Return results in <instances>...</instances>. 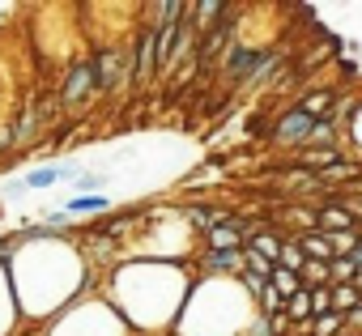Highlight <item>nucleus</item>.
Here are the masks:
<instances>
[{
  "instance_id": "nucleus-1",
  "label": "nucleus",
  "mask_w": 362,
  "mask_h": 336,
  "mask_svg": "<svg viewBox=\"0 0 362 336\" xmlns=\"http://www.w3.org/2000/svg\"><path fill=\"white\" fill-rule=\"evenodd\" d=\"M5 272H9V289H13L22 323H52L60 311H69L77 298L94 294L98 285V272L90 268L73 234L13 243Z\"/></svg>"
},
{
  "instance_id": "nucleus-2",
  "label": "nucleus",
  "mask_w": 362,
  "mask_h": 336,
  "mask_svg": "<svg viewBox=\"0 0 362 336\" xmlns=\"http://www.w3.org/2000/svg\"><path fill=\"white\" fill-rule=\"evenodd\" d=\"M197 285V268L188 260L162 256H124L115 268L103 272L98 294L124 319L132 336H175L184 302Z\"/></svg>"
},
{
  "instance_id": "nucleus-3",
  "label": "nucleus",
  "mask_w": 362,
  "mask_h": 336,
  "mask_svg": "<svg viewBox=\"0 0 362 336\" xmlns=\"http://www.w3.org/2000/svg\"><path fill=\"white\" fill-rule=\"evenodd\" d=\"M43 336H132V332H128L124 319L111 311V302L94 289V294L77 298L69 311H60V315L43 328Z\"/></svg>"
},
{
  "instance_id": "nucleus-4",
  "label": "nucleus",
  "mask_w": 362,
  "mask_h": 336,
  "mask_svg": "<svg viewBox=\"0 0 362 336\" xmlns=\"http://www.w3.org/2000/svg\"><path fill=\"white\" fill-rule=\"evenodd\" d=\"M269 52H273V47H264V43H230L226 56H222V64H218V68H222V81H226V85H252L256 73L264 68Z\"/></svg>"
},
{
  "instance_id": "nucleus-5",
  "label": "nucleus",
  "mask_w": 362,
  "mask_h": 336,
  "mask_svg": "<svg viewBox=\"0 0 362 336\" xmlns=\"http://www.w3.org/2000/svg\"><path fill=\"white\" fill-rule=\"evenodd\" d=\"M153 39H158V26L141 22L136 35H132V47H128V68H124L128 90H145L153 81Z\"/></svg>"
},
{
  "instance_id": "nucleus-6",
  "label": "nucleus",
  "mask_w": 362,
  "mask_h": 336,
  "mask_svg": "<svg viewBox=\"0 0 362 336\" xmlns=\"http://www.w3.org/2000/svg\"><path fill=\"white\" fill-rule=\"evenodd\" d=\"M90 68H94V94H111L124 85V68H128V52L107 43L98 52H90Z\"/></svg>"
},
{
  "instance_id": "nucleus-7",
  "label": "nucleus",
  "mask_w": 362,
  "mask_h": 336,
  "mask_svg": "<svg viewBox=\"0 0 362 336\" xmlns=\"http://www.w3.org/2000/svg\"><path fill=\"white\" fill-rule=\"evenodd\" d=\"M56 98H60V107H69V111H77V107H86V102L94 98V68H90V56H81V60H73V64L64 68Z\"/></svg>"
},
{
  "instance_id": "nucleus-8",
  "label": "nucleus",
  "mask_w": 362,
  "mask_h": 336,
  "mask_svg": "<svg viewBox=\"0 0 362 336\" xmlns=\"http://www.w3.org/2000/svg\"><path fill=\"white\" fill-rule=\"evenodd\" d=\"M311 128H315V115H307L303 107H290V111H281L277 124H273V145L298 153V149L311 140Z\"/></svg>"
},
{
  "instance_id": "nucleus-9",
  "label": "nucleus",
  "mask_w": 362,
  "mask_h": 336,
  "mask_svg": "<svg viewBox=\"0 0 362 336\" xmlns=\"http://www.w3.org/2000/svg\"><path fill=\"white\" fill-rule=\"evenodd\" d=\"M197 272H201V277H239V272H243V251L201 247V251H197Z\"/></svg>"
},
{
  "instance_id": "nucleus-10",
  "label": "nucleus",
  "mask_w": 362,
  "mask_h": 336,
  "mask_svg": "<svg viewBox=\"0 0 362 336\" xmlns=\"http://www.w3.org/2000/svg\"><path fill=\"white\" fill-rule=\"evenodd\" d=\"M115 205H111V196L107 192H98V196H69V205L60 209L69 222L73 217H103V213H111Z\"/></svg>"
},
{
  "instance_id": "nucleus-11",
  "label": "nucleus",
  "mask_w": 362,
  "mask_h": 336,
  "mask_svg": "<svg viewBox=\"0 0 362 336\" xmlns=\"http://www.w3.org/2000/svg\"><path fill=\"white\" fill-rule=\"evenodd\" d=\"M294 243H298V251H303L307 260H315V264H332V260H337L328 234H320V230H303V234H294Z\"/></svg>"
},
{
  "instance_id": "nucleus-12",
  "label": "nucleus",
  "mask_w": 362,
  "mask_h": 336,
  "mask_svg": "<svg viewBox=\"0 0 362 336\" xmlns=\"http://www.w3.org/2000/svg\"><path fill=\"white\" fill-rule=\"evenodd\" d=\"M18 323L22 319H18V302H13V289H9V272L0 264V336H9Z\"/></svg>"
},
{
  "instance_id": "nucleus-13",
  "label": "nucleus",
  "mask_w": 362,
  "mask_h": 336,
  "mask_svg": "<svg viewBox=\"0 0 362 336\" xmlns=\"http://www.w3.org/2000/svg\"><path fill=\"white\" fill-rule=\"evenodd\" d=\"M286 323H311V294L307 289L286 298Z\"/></svg>"
},
{
  "instance_id": "nucleus-14",
  "label": "nucleus",
  "mask_w": 362,
  "mask_h": 336,
  "mask_svg": "<svg viewBox=\"0 0 362 336\" xmlns=\"http://www.w3.org/2000/svg\"><path fill=\"white\" fill-rule=\"evenodd\" d=\"M307 332H311V336H345V319H341L337 311H328V315H315V319L307 323Z\"/></svg>"
},
{
  "instance_id": "nucleus-15",
  "label": "nucleus",
  "mask_w": 362,
  "mask_h": 336,
  "mask_svg": "<svg viewBox=\"0 0 362 336\" xmlns=\"http://www.w3.org/2000/svg\"><path fill=\"white\" fill-rule=\"evenodd\" d=\"M269 285L281 294V298H294L298 289H303V281H298V272H286V268H273L269 272Z\"/></svg>"
},
{
  "instance_id": "nucleus-16",
  "label": "nucleus",
  "mask_w": 362,
  "mask_h": 336,
  "mask_svg": "<svg viewBox=\"0 0 362 336\" xmlns=\"http://www.w3.org/2000/svg\"><path fill=\"white\" fill-rule=\"evenodd\" d=\"M358 302H362V294H358L354 285H332V311H337L341 319H345V315H349Z\"/></svg>"
},
{
  "instance_id": "nucleus-17",
  "label": "nucleus",
  "mask_w": 362,
  "mask_h": 336,
  "mask_svg": "<svg viewBox=\"0 0 362 336\" xmlns=\"http://www.w3.org/2000/svg\"><path fill=\"white\" fill-rule=\"evenodd\" d=\"M303 264H307V256L298 251L294 239H286V243H281V256H277V268H286V272H303Z\"/></svg>"
},
{
  "instance_id": "nucleus-18",
  "label": "nucleus",
  "mask_w": 362,
  "mask_h": 336,
  "mask_svg": "<svg viewBox=\"0 0 362 336\" xmlns=\"http://www.w3.org/2000/svg\"><path fill=\"white\" fill-rule=\"evenodd\" d=\"M98 188H107V175H98V171H81L73 179V192L77 196H98Z\"/></svg>"
},
{
  "instance_id": "nucleus-19",
  "label": "nucleus",
  "mask_w": 362,
  "mask_h": 336,
  "mask_svg": "<svg viewBox=\"0 0 362 336\" xmlns=\"http://www.w3.org/2000/svg\"><path fill=\"white\" fill-rule=\"evenodd\" d=\"M298 281H303V289H320V285H328V264L307 260V264H303V272H298Z\"/></svg>"
},
{
  "instance_id": "nucleus-20",
  "label": "nucleus",
  "mask_w": 362,
  "mask_h": 336,
  "mask_svg": "<svg viewBox=\"0 0 362 336\" xmlns=\"http://www.w3.org/2000/svg\"><path fill=\"white\" fill-rule=\"evenodd\" d=\"M277 264L273 260H264V256H256V251H243V272H252V277H264L269 281V272H273Z\"/></svg>"
},
{
  "instance_id": "nucleus-21",
  "label": "nucleus",
  "mask_w": 362,
  "mask_h": 336,
  "mask_svg": "<svg viewBox=\"0 0 362 336\" xmlns=\"http://www.w3.org/2000/svg\"><path fill=\"white\" fill-rule=\"evenodd\" d=\"M243 336H281V332H277V328H273V323H269V319H264L260 311H256V315L247 319V328H243Z\"/></svg>"
},
{
  "instance_id": "nucleus-22",
  "label": "nucleus",
  "mask_w": 362,
  "mask_h": 336,
  "mask_svg": "<svg viewBox=\"0 0 362 336\" xmlns=\"http://www.w3.org/2000/svg\"><path fill=\"white\" fill-rule=\"evenodd\" d=\"M22 196H26L22 179H9V184H5V200H22Z\"/></svg>"
},
{
  "instance_id": "nucleus-23",
  "label": "nucleus",
  "mask_w": 362,
  "mask_h": 336,
  "mask_svg": "<svg viewBox=\"0 0 362 336\" xmlns=\"http://www.w3.org/2000/svg\"><path fill=\"white\" fill-rule=\"evenodd\" d=\"M345 260H349V264H354V272H362V243H358V247H354V251H349V256H345Z\"/></svg>"
},
{
  "instance_id": "nucleus-24",
  "label": "nucleus",
  "mask_w": 362,
  "mask_h": 336,
  "mask_svg": "<svg viewBox=\"0 0 362 336\" xmlns=\"http://www.w3.org/2000/svg\"><path fill=\"white\" fill-rule=\"evenodd\" d=\"M354 289H358V294H362V272H358V277H354Z\"/></svg>"
}]
</instances>
